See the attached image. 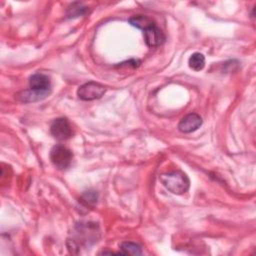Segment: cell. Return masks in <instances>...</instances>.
<instances>
[{
  "label": "cell",
  "instance_id": "cell-1",
  "mask_svg": "<svg viewBox=\"0 0 256 256\" xmlns=\"http://www.w3.org/2000/svg\"><path fill=\"white\" fill-rule=\"evenodd\" d=\"M51 92V82L47 75L35 73L29 79V89L17 94L21 102H36L46 98Z\"/></svg>",
  "mask_w": 256,
  "mask_h": 256
},
{
  "label": "cell",
  "instance_id": "cell-2",
  "mask_svg": "<svg viewBox=\"0 0 256 256\" xmlns=\"http://www.w3.org/2000/svg\"><path fill=\"white\" fill-rule=\"evenodd\" d=\"M74 239L68 240L71 245H68L69 249L79 248L80 244L90 245L97 241L99 237V227L96 223L91 222H81L75 226Z\"/></svg>",
  "mask_w": 256,
  "mask_h": 256
},
{
  "label": "cell",
  "instance_id": "cell-3",
  "mask_svg": "<svg viewBox=\"0 0 256 256\" xmlns=\"http://www.w3.org/2000/svg\"><path fill=\"white\" fill-rule=\"evenodd\" d=\"M159 180L166 189L177 195L187 192L190 187L188 176L180 170L163 173L159 176Z\"/></svg>",
  "mask_w": 256,
  "mask_h": 256
},
{
  "label": "cell",
  "instance_id": "cell-4",
  "mask_svg": "<svg viewBox=\"0 0 256 256\" xmlns=\"http://www.w3.org/2000/svg\"><path fill=\"white\" fill-rule=\"evenodd\" d=\"M72 152L63 145H55L50 151V160L53 165L59 170L67 169L72 162Z\"/></svg>",
  "mask_w": 256,
  "mask_h": 256
},
{
  "label": "cell",
  "instance_id": "cell-5",
  "mask_svg": "<svg viewBox=\"0 0 256 256\" xmlns=\"http://www.w3.org/2000/svg\"><path fill=\"white\" fill-rule=\"evenodd\" d=\"M106 92V87L100 83L90 81L81 85L77 90V95L81 100L91 101L101 98Z\"/></svg>",
  "mask_w": 256,
  "mask_h": 256
},
{
  "label": "cell",
  "instance_id": "cell-6",
  "mask_svg": "<svg viewBox=\"0 0 256 256\" xmlns=\"http://www.w3.org/2000/svg\"><path fill=\"white\" fill-rule=\"evenodd\" d=\"M145 43L149 47H157L164 43L165 35L162 30L156 25L154 20H151L143 29Z\"/></svg>",
  "mask_w": 256,
  "mask_h": 256
},
{
  "label": "cell",
  "instance_id": "cell-7",
  "mask_svg": "<svg viewBox=\"0 0 256 256\" xmlns=\"http://www.w3.org/2000/svg\"><path fill=\"white\" fill-rule=\"evenodd\" d=\"M50 132L57 140H67L72 136V129L67 119L57 118L53 120L50 126Z\"/></svg>",
  "mask_w": 256,
  "mask_h": 256
},
{
  "label": "cell",
  "instance_id": "cell-8",
  "mask_svg": "<svg viewBox=\"0 0 256 256\" xmlns=\"http://www.w3.org/2000/svg\"><path fill=\"white\" fill-rule=\"evenodd\" d=\"M201 125L202 118L196 113H190L180 120L178 124V129L182 133H191L197 130Z\"/></svg>",
  "mask_w": 256,
  "mask_h": 256
},
{
  "label": "cell",
  "instance_id": "cell-9",
  "mask_svg": "<svg viewBox=\"0 0 256 256\" xmlns=\"http://www.w3.org/2000/svg\"><path fill=\"white\" fill-rule=\"evenodd\" d=\"M120 249H121L120 254H123V255H141L143 253L141 247L138 244L130 241L122 242L120 244Z\"/></svg>",
  "mask_w": 256,
  "mask_h": 256
},
{
  "label": "cell",
  "instance_id": "cell-10",
  "mask_svg": "<svg viewBox=\"0 0 256 256\" xmlns=\"http://www.w3.org/2000/svg\"><path fill=\"white\" fill-rule=\"evenodd\" d=\"M189 67L194 71H200L205 66V57L199 52L193 53L188 60Z\"/></svg>",
  "mask_w": 256,
  "mask_h": 256
},
{
  "label": "cell",
  "instance_id": "cell-11",
  "mask_svg": "<svg viewBox=\"0 0 256 256\" xmlns=\"http://www.w3.org/2000/svg\"><path fill=\"white\" fill-rule=\"evenodd\" d=\"M86 12H87L86 6H84L80 2H75V3H72L69 6V8L67 9V17H69V18L78 17L81 15H84Z\"/></svg>",
  "mask_w": 256,
  "mask_h": 256
},
{
  "label": "cell",
  "instance_id": "cell-12",
  "mask_svg": "<svg viewBox=\"0 0 256 256\" xmlns=\"http://www.w3.org/2000/svg\"><path fill=\"white\" fill-rule=\"evenodd\" d=\"M81 202L85 205V206H92L97 202V193L94 192H87L85 193L82 198H81Z\"/></svg>",
  "mask_w": 256,
  "mask_h": 256
}]
</instances>
